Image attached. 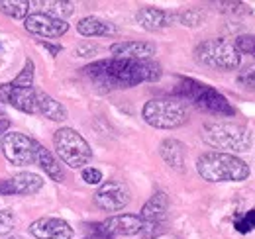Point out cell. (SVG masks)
<instances>
[{"label": "cell", "instance_id": "cell-18", "mask_svg": "<svg viewBox=\"0 0 255 239\" xmlns=\"http://www.w3.org/2000/svg\"><path fill=\"white\" fill-rule=\"evenodd\" d=\"M159 155L161 159L175 171H185V163H187V147L183 141L167 137L159 143Z\"/></svg>", "mask_w": 255, "mask_h": 239}, {"label": "cell", "instance_id": "cell-26", "mask_svg": "<svg viewBox=\"0 0 255 239\" xmlns=\"http://www.w3.org/2000/svg\"><path fill=\"white\" fill-rule=\"evenodd\" d=\"M234 228H236L240 234H250V232H254L255 230V210H250V212H246L244 216L236 218Z\"/></svg>", "mask_w": 255, "mask_h": 239}, {"label": "cell", "instance_id": "cell-31", "mask_svg": "<svg viewBox=\"0 0 255 239\" xmlns=\"http://www.w3.org/2000/svg\"><path fill=\"white\" fill-rule=\"evenodd\" d=\"M81 177H83V180H85L87 184H100V182H102V173H100L98 169H95V167L83 169Z\"/></svg>", "mask_w": 255, "mask_h": 239}, {"label": "cell", "instance_id": "cell-28", "mask_svg": "<svg viewBox=\"0 0 255 239\" xmlns=\"http://www.w3.org/2000/svg\"><path fill=\"white\" fill-rule=\"evenodd\" d=\"M49 6H53V8H49V10H51V16H53V18H59V20L69 18V16L75 12L73 2H49Z\"/></svg>", "mask_w": 255, "mask_h": 239}, {"label": "cell", "instance_id": "cell-14", "mask_svg": "<svg viewBox=\"0 0 255 239\" xmlns=\"http://www.w3.org/2000/svg\"><path fill=\"white\" fill-rule=\"evenodd\" d=\"M30 234L35 239H71L73 238V228L69 222L53 216H43L30 224Z\"/></svg>", "mask_w": 255, "mask_h": 239}, {"label": "cell", "instance_id": "cell-6", "mask_svg": "<svg viewBox=\"0 0 255 239\" xmlns=\"http://www.w3.org/2000/svg\"><path fill=\"white\" fill-rule=\"evenodd\" d=\"M194 61L202 67L216 71H236L242 63V55L236 49L234 41L214 37V39H204L194 47Z\"/></svg>", "mask_w": 255, "mask_h": 239}, {"label": "cell", "instance_id": "cell-32", "mask_svg": "<svg viewBox=\"0 0 255 239\" xmlns=\"http://www.w3.org/2000/svg\"><path fill=\"white\" fill-rule=\"evenodd\" d=\"M41 45H43L51 55H57V53H61V51H63V47H61V45H53V43H47V41H41Z\"/></svg>", "mask_w": 255, "mask_h": 239}, {"label": "cell", "instance_id": "cell-8", "mask_svg": "<svg viewBox=\"0 0 255 239\" xmlns=\"http://www.w3.org/2000/svg\"><path fill=\"white\" fill-rule=\"evenodd\" d=\"M2 155L4 159L14 165V167H26V165H37L41 143L35 141L33 137L20 133V131H10L4 135L2 143Z\"/></svg>", "mask_w": 255, "mask_h": 239}, {"label": "cell", "instance_id": "cell-1", "mask_svg": "<svg viewBox=\"0 0 255 239\" xmlns=\"http://www.w3.org/2000/svg\"><path fill=\"white\" fill-rule=\"evenodd\" d=\"M85 77L102 90L133 89L141 83H155L161 79V65L155 61L133 59H100L83 69Z\"/></svg>", "mask_w": 255, "mask_h": 239}, {"label": "cell", "instance_id": "cell-3", "mask_svg": "<svg viewBox=\"0 0 255 239\" xmlns=\"http://www.w3.org/2000/svg\"><path fill=\"white\" fill-rule=\"evenodd\" d=\"M196 173L208 182H242L250 179L252 169L238 155L206 151L196 159Z\"/></svg>", "mask_w": 255, "mask_h": 239}, {"label": "cell", "instance_id": "cell-30", "mask_svg": "<svg viewBox=\"0 0 255 239\" xmlns=\"http://www.w3.org/2000/svg\"><path fill=\"white\" fill-rule=\"evenodd\" d=\"M220 8L226 14H252V8L248 4H242V2H220Z\"/></svg>", "mask_w": 255, "mask_h": 239}, {"label": "cell", "instance_id": "cell-23", "mask_svg": "<svg viewBox=\"0 0 255 239\" xmlns=\"http://www.w3.org/2000/svg\"><path fill=\"white\" fill-rule=\"evenodd\" d=\"M206 20L204 12L200 10H187V12H177V24L189 26V28H198Z\"/></svg>", "mask_w": 255, "mask_h": 239}, {"label": "cell", "instance_id": "cell-25", "mask_svg": "<svg viewBox=\"0 0 255 239\" xmlns=\"http://www.w3.org/2000/svg\"><path fill=\"white\" fill-rule=\"evenodd\" d=\"M238 85L244 90H250V92H255V65H248L246 69H242L238 73Z\"/></svg>", "mask_w": 255, "mask_h": 239}, {"label": "cell", "instance_id": "cell-33", "mask_svg": "<svg viewBox=\"0 0 255 239\" xmlns=\"http://www.w3.org/2000/svg\"><path fill=\"white\" fill-rule=\"evenodd\" d=\"M8 127H10V120L0 118V143H2V139H4V135H6V131H8Z\"/></svg>", "mask_w": 255, "mask_h": 239}, {"label": "cell", "instance_id": "cell-11", "mask_svg": "<svg viewBox=\"0 0 255 239\" xmlns=\"http://www.w3.org/2000/svg\"><path fill=\"white\" fill-rule=\"evenodd\" d=\"M35 98H37V90L33 87H20L14 83L0 85V104H10L12 108H16L20 112L37 114Z\"/></svg>", "mask_w": 255, "mask_h": 239}, {"label": "cell", "instance_id": "cell-17", "mask_svg": "<svg viewBox=\"0 0 255 239\" xmlns=\"http://www.w3.org/2000/svg\"><path fill=\"white\" fill-rule=\"evenodd\" d=\"M157 47L151 41H118L110 45V53L118 59L147 61L155 55Z\"/></svg>", "mask_w": 255, "mask_h": 239}, {"label": "cell", "instance_id": "cell-22", "mask_svg": "<svg viewBox=\"0 0 255 239\" xmlns=\"http://www.w3.org/2000/svg\"><path fill=\"white\" fill-rule=\"evenodd\" d=\"M0 12L16 18V20H26L30 12V2L26 0H0Z\"/></svg>", "mask_w": 255, "mask_h": 239}, {"label": "cell", "instance_id": "cell-19", "mask_svg": "<svg viewBox=\"0 0 255 239\" xmlns=\"http://www.w3.org/2000/svg\"><path fill=\"white\" fill-rule=\"evenodd\" d=\"M77 31L85 37H110V35H116L118 28L102 18H96V16H87V18H81L77 22Z\"/></svg>", "mask_w": 255, "mask_h": 239}, {"label": "cell", "instance_id": "cell-13", "mask_svg": "<svg viewBox=\"0 0 255 239\" xmlns=\"http://www.w3.org/2000/svg\"><path fill=\"white\" fill-rule=\"evenodd\" d=\"M43 188V179L24 171L10 179H0V196H32Z\"/></svg>", "mask_w": 255, "mask_h": 239}, {"label": "cell", "instance_id": "cell-34", "mask_svg": "<svg viewBox=\"0 0 255 239\" xmlns=\"http://www.w3.org/2000/svg\"><path fill=\"white\" fill-rule=\"evenodd\" d=\"M4 239H24V238H18V236H10V238H4Z\"/></svg>", "mask_w": 255, "mask_h": 239}, {"label": "cell", "instance_id": "cell-21", "mask_svg": "<svg viewBox=\"0 0 255 239\" xmlns=\"http://www.w3.org/2000/svg\"><path fill=\"white\" fill-rule=\"evenodd\" d=\"M37 167H39V169H41L51 180H55V182H63V179H65L63 167L59 165V161L55 159V155H53L49 149H45L43 145H41V151H39Z\"/></svg>", "mask_w": 255, "mask_h": 239}, {"label": "cell", "instance_id": "cell-15", "mask_svg": "<svg viewBox=\"0 0 255 239\" xmlns=\"http://www.w3.org/2000/svg\"><path fill=\"white\" fill-rule=\"evenodd\" d=\"M104 230L112 236V238H118V236H137L141 234L143 230V222L139 218V214H116V216H110L102 222Z\"/></svg>", "mask_w": 255, "mask_h": 239}, {"label": "cell", "instance_id": "cell-27", "mask_svg": "<svg viewBox=\"0 0 255 239\" xmlns=\"http://www.w3.org/2000/svg\"><path fill=\"white\" fill-rule=\"evenodd\" d=\"M85 239H116V238H112L104 230L102 222H93V224H85Z\"/></svg>", "mask_w": 255, "mask_h": 239}, {"label": "cell", "instance_id": "cell-20", "mask_svg": "<svg viewBox=\"0 0 255 239\" xmlns=\"http://www.w3.org/2000/svg\"><path fill=\"white\" fill-rule=\"evenodd\" d=\"M35 108H37V114H41L43 118L51 120V121H63V120H67V108L59 100H55L53 96H49L43 90H37Z\"/></svg>", "mask_w": 255, "mask_h": 239}, {"label": "cell", "instance_id": "cell-16", "mask_svg": "<svg viewBox=\"0 0 255 239\" xmlns=\"http://www.w3.org/2000/svg\"><path fill=\"white\" fill-rule=\"evenodd\" d=\"M135 20L143 30L159 31L177 24V12H167V10H161V8L145 6V8H139L135 12Z\"/></svg>", "mask_w": 255, "mask_h": 239}, {"label": "cell", "instance_id": "cell-10", "mask_svg": "<svg viewBox=\"0 0 255 239\" xmlns=\"http://www.w3.org/2000/svg\"><path fill=\"white\" fill-rule=\"evenodd\" d=\"M131 194L122 180H106L95 192V204L104 212H120L129 204Z\"/></svg>", "mask_w": 255, "mask_h": 239}, {"label": "cell", "instance_id": "cell-9", "mask_svg": "<svg viewBox=\"0 0 255 239\" xmlns=\"http://www.w3.org/2000/svg\"><path fill=\"white\" fill-rule=\"evenodd\" d=\"M167 212H169V196L167 192L157 190L139 212V218L143 222L141 238L155 239L167 230Z\"/></svg>", "mask_w": 255, "mask_h": 239}, {"label": "cell", "instance_id": "cell-5", "mask_svg": "<svg viewBox=\"0 0 255 239\" xmlns=\"http://www.w3.org/2000/svg\"><path fill=\"white\" fill-rule=\"evenodd\" d=\"M189 106L187 102L175 96H159L151 98L141 108V118L145 123L157 129H177L189 121Z\"/></svg>", "mask_w": 255, "mask_h": 239}, {"label": "cell", "instance_id": "cell-4", "mask_svg": "<svg viewBox=\"0 0 255 239\" xmlns=\"http://www.w3.org/2000/svg\"><path fill=\"white\" fill-rule=\"evenodd\" d=\"M202 139L206 145L222 153H246L254 145V133L250 127L236 121H208L202 127Z\"/></svg>", "mask_w": 255, "mask_h": 239}, {"label": "cell", "instance_id": "cell-29", "mask_svg": "<svg viewBox=\"0 0 255 239\" xmlns=\"http://www.w3.org/2000/svg\"><path fill=\"white\" fill-rule=\"evenodd\" d=\"M16 226L12 210H0V236H8Z\"/></svg>", "mask_w": 255, "mask_h": 239}, {"label": "cell", "instance_id": "cell-7", "mask_svg": "<svg viewBox=\"0 0 255 239\" xmlns=\"http://www.w3.org/2000/svg\"><path fill=\"white\" fill-rule=\"evenodd\" d=\"M53 145L59 159L71 169H83L93 159L89 141L73 127H59L53 135Z\"/></svg>", "mask_w": 255, "mask_h": 239}, {"label": "cell", "instance_id": "cell-2", "mask_svg": "<svg viewBox=\"0 0 255 239\" xmlns=\"http://www.w3.org/2000/svg\"><path fill=\"white\" fill-rule=\"evenodd\" d=\"M173 96L183 102H191L194 108L210 116H218V118L236 116V108L228 102V98L222 92L196 79H189V77L179 79V83L173 89Z\"/></svg>", "mask_w": 255, "mask_h": 239}, {"label": "cell", "instance_id": "cell-12", "mask_svg": "<svg viewBox=\"0 0 255 239\" xmlns=\"http://www.w3.org/2000/svg\"><path fill=\"white\" fill-rule=\"evenodd\" d=\"M24 28L39 37H61L69 31V24L65 20L53 18L47 12H33L26 16Z\"/></svg>", "mask_w": 255, "mask_h": 239}, {"label": "cell", "instance_id": "cell-24", "mask_svg": "<svg viewBox=\"0 0 255 239\" xmlns=\"http://www.w3.org/2000/svg\"><path fill=\"white\" fill-rule=\"evenodd\" d=\"M234 45L236 49L240 51V55H252L255 59V33H244V35H238L234 39Z\"/></svg>", "mask_w": 255, "mask_h": 239}]
</instances>
